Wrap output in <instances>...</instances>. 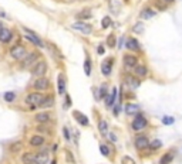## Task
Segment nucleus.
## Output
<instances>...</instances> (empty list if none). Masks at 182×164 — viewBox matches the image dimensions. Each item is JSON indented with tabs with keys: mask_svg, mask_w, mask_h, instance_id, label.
I'll use <instances>...</instances> for the list:
<instances>
[{
	"mask_svg": "<svg viewBox=\"0 0 182 164\" xmlns=\"http://www.w3.org/2000/svg\"><path fill=\"white\" fill-rule=\"evenodd\" d=\"M40 52L38 51H31L20 61V67L22 69H31L38 61H40Z\"/></svg>",
	"mask_w": 182,
	"mask_h": 164,
	"instance_id": "nucleus-1",
	"label": "nucleus"
},
{
	"mask_svg": "<svg viewBox=\"0 0 182 164\" xmlns=\"http://www.w3.org/2000/svg\"><path fill=\"white\" fill-rule=\"evenodd\" d=\"M44 93H41V92L38 91H33L30 92V93H27L26 98H24V103L26 105H30L31 108H38V105H40V102L43 101V98H44Z\"/></svg>",
	"mask_w": 182,
	"mask_h": 164,
	"instance_id": "nucleus-2",
	"label": "nucleus"
},
{
	"mask_svg": "<svg viewBox=\"0 0 182 164\" xmlns=\"http://www.w3.org/2000/svg\"><path fill=\"white\" fill-rule=\"evenodd\" d=\"M9 54H10V57L13 59H16V61H22V59L27 55V48H26V45H23V44L17 43V44H14V45L10 48Z\"/></svg>",
	"mask_w": 182,
	"mask_h": 164,
	"instance_id": "nucleus-3",
	"label": "nucleus"
},
{
	"mask_svg": "<svg viewBox=\"0 0 182 164\" xmlns=\"http://www.w3.org/2000/svg\"><path fill=\"white\" fill-rule=\"evenodd\" d=\"M147 128H148V120H147V117H145L141 112L137 113L135 117H134V120L131 122V129H132L134 132H142Z\"/></svg>",
	"mask_w": 182,
	"mask_h": 164,
	"instance_id": "nucleus-4",
	"label": "nucleus"
},
{
	"mask_svg": "<svg viewBox=\"0 0 182 164\" xmlns=\"http://www.w3.org/2000/svg\"><path fill=\"white\" fill-rule=\"evenodd\" d=\"M47 71H48L47 61L40 59V61H38L37 64L31 68V77H33V78H43V77H46Z\"/></svg>",
	"mask_w": 182,
	"mask_h": 164,
	"instance_id": "nucleus-5",
	"label": "nucleus"
},
{
	"mask_svg": "<svg viewBox=\"0 0 182 164\" xmlns=\"http://www.w3.org/2000/svg\"><path fill=\"white\" fill-rule=\"evenodd\" d=\"M123 64H124V69L127 72H131L138 65V57L134 54H125L123 57Z\"/></svg>",
	"mask_w": 182,
	"mask_h": 164,
	"instance_id": "nucleus-6",
	"label": "nucleus"
},
{
	"mask_svg": "<svg viewBox=\"0 0 182 164\" xmlns=\"http://www.w3.org/2000/svg\"><path fill=\"white\" fill-rule=\"evenodd\" d=\"M33 89L38 92H46L50 89V79L46 77L43 78H36L33 82Z\"/></svg>",
	"mask_w": 182,
	"mask_h": 164,
	"instance_id": "nucleus-7",
	"label": "nucleus"
},
{
	"mask_svg": "<svg viewBox=\"0 0 182 164\" xmlns=\"http://www.w3.org/2000/svg\"><path fill=\"white\" fill-rule=\"evenodd\" d=\"M124 82H125V85L130 89H137V88H140V85H141V79L138 77H135L134 74L131 72H127L125 75H124Z\"/></svg>",
	"mask_w": 182,
	"mask_h": 164,
	"instance_id": "nucleus-8",
	"label": "nucleus"
},
{
	"mask_svg": "<svg viewBox=\"0 0 182 164\" xmlns=\"http://www.w3.org/2000/svg\"><path fill=\"white\" fill-rule=\"evenodd\" d=\"M134 146H135V149L137 150H147V149H149V139H148V136H145V135H138V136H135V139H134Z\"/></svg>",
	"mask_w": 182,
	"mask_h": 164,
	"instance_id": "nucleus-9",
	"label": "nucleus"
},
{
	"mask_svg": "<svg viewBox=\"0 0 182 164\" xmlns=\"http://www.w3.org/2000/svg\"><path fill=\"white\" fill-rule=\"evenodd\" d=\"M24 31H26V36H24V38H26L27 41H30V43H33L34 45H37V47H40V48H43L44 47V44H43V41H41V38L37 36V34L34 33V31H31V30H29V29H26L24 27Z\"/></svg>",
	"mask_w": 182,
	"mask_h": 164,
	"instance_id": "nucleus-10",
	"label": "nucleus"
},
{
	"mask_svg": "<svg viewBox=\"0 0 182 164\" xmlns=\"http://www.w3.org/2000/svg\"><path fill=\"white\" fill-rule=\"evenodd\" d=\"M71 29L77 30V31H80V33H83V34H87V36L93 33V26H91V24H88V23H86V21H77V23H74V24L71 26Z\"/></svg>",
	"mask_w": 182,
	"mask_h": 164,
	"instance_id": "nucleus-11",
	"label": "nucleus"
},
{
	"mask_svg": "<svg viewBox=\"0 0 182 164\" xmlns=\"http://www.w3.org/2000/svg\"><path fill=\"white\" fill-rule=\"evenodd\" d=\"M125 48L127 50H130L131 52H138L141 51V45H140V41L134 37H130V38H127L125 40Z\"/></svg>",
	"mask_w": 182,
	"mask_h": 164,
	"instance_id": "nucleus-12",
	"label": "nucleus"
},
{
	"mask_svg": "<svg viewBox=\"0 0 182 164\" xmlns=\"http://www.w3.org/2000/svg\"><path fill=\"white\" fill-rule=\"evenodd\" d=\"M48 153L47 149H41L38 150L36 156H34V164H47L48 163Z\"/></svg>",
	"mask_w": 182,
	"mask_h": 164,
	"instance_id": "nucleus-13",
	"label": "nucleus"
},
{
	"mask_svg": "<svg viewBox=\"0 0 182 164\" xmlns=\"http://www.w3.org/2000/svg\"><path fill=\"white\" fill-rule=\"evenodd\" d=\"M13 38V33L9 27H3L0 30V43L2 44H9Z\"/></svg>",
	"mask_w": 182,
	"mask_h": 164,
	"instance_id": "nucleus-14",
	"label": "nucleus"
},
{
	"mask_svg": "<svg viewBox=\"0 0 182 164\" xmlns=\"http://www.w3.org/2000/svg\"><path fill=\"white\" fill-rule=\"evenodd\" d=\"M44 143H46V137L43 135H38V133L37 135H33L29 140V144L31 147H41Z\"/></svg>",
	"mask_w": 182,
	"mask_h": 164,
	"instance_id": "nucleus-15",
	"label": "nucleus"
},
{
	"mask_svg": "<svg viewBox=\"0 0 182 164\" xmlns=\"http://www.w3.org/2000/svg\"><path fill=\"white\" fill-rule=\"evenodd\" d=\"M112 64H114L112 58H108V59H104V61H103V64H101V72H103L104 77H110V75H111Z\"/></svg>",
	"mask_w": 182,
	"mask_h": 164,
	"instance_id": "nucleus-16",
	"label": "nucleus"
},
{
	"mask_svg": "<svg viewBox=\"0 0 182 164\" xmlns=\"http://www.w3.org/2000/svg\"><path fill=\"white\" fill-rule=\"evenodd\" d=\"M54 102H56L54 96H53V95H46L44 98H43V101L40 102L38 108H40V109H50V108L54 106Z\"/></svg>",
	"mask_w": 182,
	"mask_h": 164,
	"instance_id": "nucleus-17",
	"label": "nucleus"
},
{
	"mask_svg": "<svg viewBox=\"0 0 182 164\" xmlns=\"http://www.w3.org/2000/svg\"><path fill=\"white\" fill-rule=\"evenodd\" d=\"M57 91L59 95H66V78L63 74H59L57 77Z\"/></svg>",
	"mask_w": 182,
	"mask_h": 164,
	"instance_id": "nucleus-18",
	"label": "nucleus"
},
{
	"mask_svg": "<svg viewBox=\"0 0 182 164\" xmlns=\"http://www.w3.org/2000/svg\"><path fill=\"white\" fill-rule=\"evenodd\" d=\"M137 113H140V105L137 103H127L125 105V115L127 116H135Z\"/></svg>",
	"mask_w": 182,
	"mask_h": 164,
	"instance_id": "nucleus-19",
	"label": "nucleus"
},
{
	"mask_svg": "<svg viewBox=\"0 0 182 164\" xmlns=\"http://www.w3.org/2000/svg\"><path fill=\"white\" fill-rule=\"evenodd\" d=\"M132 74H134L135 77L140 78V79H141V78H145L147 75H148V67L147 65H137L134 68V71H132Z\"/></svg>",
	"mask_w": 182,
	"mask_h": 164,
	"instance_id": "nucleus-20",
	"label": "nucleus"
},
{
	"mask_svg": "<svg viewBox=\"0 0 182 164\" xmlns=\"http://www.w3.org/2000/svg\"><path fill=\"white\" fill-rule=\"evenodd\" d=\"M50 119H51V115L48 112H38L36 116H34V120L37 122L38 124L41 123H47V122H50Z\"/></svg>",
	"mask_w": 182,
	"mask_h": 164,
	"instance_id": "nucleus-21",
	"label": "nucleus"
},
{
	"mask_svg": "<svg viewBox=\"0 0 182 164\" xmlns=\"http://www.w3.org/2000/svg\"><path fill=\"white\" fill-rule=\"evenodd\" d=\"M117 92H118V89L114 86V88L111 89V92L108 93V96L105 98V105H107V108H111V106H114L115 98H117Z\"/></svg>",
	"mask_w": 182,
	"mask_h": 164,
	"instance_id": "nucleus-22",
	"label": "nucleus"
},
{
	"mask_svg": "<svg viewBox=\"0 0 182 164\" xmlns=\"http://www.w3.org/2000/svg\"><path fill=\"white\" fill-rule=\"evenodd\" d=\"M73 115H74L75 120L80 123V126H84V128H86V126H88L90 122H88V117H87L86 115H83V113L78 112V110H74V113H73Z\"/></svg>",
	"mask_w": 182,
	"mask_h": 164,
	"instance_id": "nucleus-23",
	"label": "nucleus"
},
{
	"mask_svg": "<svg viewBox=\"0 0 182 164\" xmlns=\"http://www.w3.org/2000/svg\"><path fill=\"white\" fill-rule=\"evenodd\" d=\"M155 10H152L151 7H145L141 10V13H140V17L142 18V20H149V18H152L154 16H155Z\"/></svg>",
	"mask_w": 182,
	"mask_h": 164,
	"instance_id": "nucleus-24",
	"label": "nucleus"
},
{
	"mask_svg": "<svg viewBox=\"0 0 182 164\" xmlns=\"http://www.w3.org/2000/svg\"><path fill=\"white\" fill-rule=\"evenodd\" d=\"M107 96H108V85L107 84H103L100 86V89L97 91L95 99H103V98H107Z\"/></svg>",
	"mask_w": 182,
	"mask_h": 164,
	"instance_id": "nucleus-25",
	"label": "nucleus"
},
{
	"mask_svg": "<svg viewBox=\"0 0 182 164\" xmlns=\"http://www.w3.org/2000/svg\"><path fill=\"white\" fill-rule=\"evenodd\" d=\"M34 156H36V153H31V151H26V153L22 156L23 164H34Z\"/></svg>",
	"mask_w": 182,
	"mask_h": 164,
	"instance_id": "nucleus-26",
	"label": "nucleus"
},
{
	"mask_svg": "<svg viewBox=\"0 0 182 164\" xmlns=\"http://www.w3.org/2000/svg\"><path fill=\"white\" fill-rule=\"evenodd\" d=\"M98 132H100L103 136H107L108 135V122L104 120V119H101L98 122Z\"/></svg>",
	"mask_w": 182,
	"mask_h": 164,
	"instance_id": "nucleus-27",
	"label": "nucleus"
},
{
	"mask_svg": "<svg viewBox=\"0 0 182 164\" xmlns=\"http://www.w3.org/2000/svg\"><path fill=\"white\" fill-rule=\"evenodd\" d=\"M9 150H10V153L16 154V153H20L23 150V143L22 142H14V143H11L10 147H9Z\"/></svg>",
	"mask_w": 182,
	"mask_h": 164,
	"instance_id": "nucleus-28",
	"label": "nucleus"
},
{
	"mask_svg": "<svg viewBox=\"0 0 182 164\" xmlns=\"http://www.w3.org/2000/svg\"><path fill=\"white\" fill-rule=\"evenodd\" d=\"M172 160H174V153H172V151H168V153H165L161 157L160 164H169Z\"/></svg>",
	"mask_w": 182,
	"mask_h": 164,
	"instance_id": "nucleus-29",
	"label": "nucleus"
},
{
	"mask_svg": "<svg viewBox=\"0 0 182 164\" xmlns=\"http://www.w3.org/2000/svg\"><path fill=\"white\" fill-rule=\"evenodd\" d=\"M107 45H108V48H114L117 45V38H115L114 34H110L107 37Z\"/></svg>",
	"mask_w": 182,
	"mask_h": 164,
	"instance_id": "nucleus-30",
	"label": "nucleus"
},
{
	"mask_svg": "<svg viewBox=\"0 0 182 164\" xmlns=\"http://www.w3.org/2000/svg\"><path fill=\"white\" fill-rule=\"evenodd\" d=\"M111 24H112V20L110 16H105V17L101 20V27H103V29H108V27H111Z\"/></svg>",
	"mask_w": 182,
	"mask_h": 164,
	"instance_id": "nucleus-31",
	"label": "nucleus"
},
{
	"mask_svg": "<svg viewBox=\"0 0 182 164\" xmlns=\"http://www.w3.org/2000/svg\"><path fill=\"white\" fill-rule=\"evenodd\" d=\"M84 72L87 77L91 75V59L90 58H86V61H84Z\"/></svg>",
	"mask_w": 182,
	"mask_h": 164,
	"instance_id": "nucleus-32",
	"label": "nucleus"
},
{
	"mask_svg": "<svg viewBox=\"0 0 182 164\" xmlns=\"http://www.w3.org/2000/svg\"><path fill=\"white\" fill-rule=\"evenodd\" d=\"M161 146H162V143H161V140H158V139H155L152 143H149V149L152 150V151H156L158 149H161Z\"/></svg>",
	"mask_w": 182,
	"mask_h": 164,
	"instance_id": "nucleus-33",
	"label": "nucleus"
},
{
	"mask_svg": "<svg viewBox=\"0 0 182 164\" xmlns=\"http://www.w3.org/2000/svg\"><path fill=\"white\" fill-rule=\"evenodd\" d=\"M3 99L6 101V102H13V101L16 99V93L14 92H6V93L3 95Z\"/></svg>",
	"mask_w": 182,
	"mask_h": 164,
	"instance_id": "nucleus-34",
	"label": "nucleus"
},
{
	"mask_svg": "<svg viewBox=\"0 0 182 164\" xmlns=\"http://www.w3.org/2000/svg\"><path fill=\"white\" fill-rule=\"evenodd\" d=\"M100 150H101V154H103V156H110V153H111V151H110V147H108V144H104V143H103V144H100Z\"/></svg>",
	"mask_w": 182,
	"mask_h": 164,
	"instance_id": "nucleus-35",
	"label": "nucleus"
},
{
	"mask_svg": "<svg viewBox=\"0 0 182 164\" xmlns=\"http://www.w3.org/2000/svg\"><path fill=\"white\" fill-rule=\"evenodd\" d=\"M66 160L70 164H75V157L73 156V153H71L70 150H66Z\"/></svg>",
	"mask_w": 182,
	"mask_h": 164,
	"instance_id": "nucleus-36",
	"label": "nucleus"
},
{
	"mask_svg": "<svg viewBox=\"0 0 182 164\" xmlns=\"http://www.w3.org/2000/svg\"><path fill=\"white\" fill-rule=\"evenodd\" d=\"M132 31L137 34H141L142 31H144V24H142V23H137V24L132 27Z\"/></svg>",
	"mask_w": 182,
	"mask_h": 164,
	"instance_id": "nucleus-37",
	"label": "nucleus"
},
{
	"mask_svg": "<svg viewBox=\"0 0 182 164\" xmlns=\"http://www.w3.org/2000/svg\"><path fill=\"white\" fill-rule=\"evenodd\" d=\"M121 164H135L134 158L130 156H124L123 158H121Z\"/></svg>",
	"mask_w": 182,
	"mask_h": 164,
	"instance_id": "nucleus-38",
	"label": "nucleus"
},
{
	"mask_svg": "<svg viewBox=\"0 0 182 164\" xmlns=\"http://www.w3.org/2000/svg\"><path fill=\"white\" fill-rule=\"evenodd\" d=\"M175 119L172 116H164L162 117V123L164 124H174Z\"/></svg>",
	"mask_w": 182,
	"mask_h": 164,
	"instance_id": "nucleus-39",
	"label": "nucleus"
},
{
	"mask_svg": "<svg viewBox=\"0 0 182 164\" xmlns=\"http://www.w3.org/2000/svg\"><path fill=\"white\" fill-rule=\"evenodd\" d=\"M77 17L78 18H84V20H86V18H91L93 17V14H91L90 11H81L80 14H77Z\"/></svg>",
	"mask_w": 182,
	"mask_h": 164,
	"instance_id": "nucleus-40",
	"label": "nucleus"
},
{
	"mask_svg": "<svg viewBox=\"0 0 182 164\" xmlns=\"http://www.w3.org/2000/svg\"><path fill=\"white\" fill-rule=\"evenodd\" d=\"M162 3H165L164 0H155L156 7L160 9V10H165V9H167V4H162Z\"/></svg>",
	"mask_w": 182,
	"mask_h": 164,
	"instance_id": "nucleus-41",
	"label": "nucleus"
},
{
	"mask_svg": "<svg viewBox=\"0 0 182 164\" xmlns=\"http://www.w3.org/2000/svg\"><path fill=\"white\" fill-rule=\"evenodd\" d=\"M63 135H64V139H66L67 142H70L71 136H70V130H68V128H63Z\"/></svg>",
	"mask_w": 182,
	"mask_h": 164,
	"instance_id": "nucleus-42",
	"label": "nucleus"
},
{
	"mask_svg": "<svg viewBox=\"0 0 182 164\" xmlns=\"http://www.w3.org/2000/svg\"><path fill=\"white\" fill-rule=\"evenodd\" d=\"M112 112H114V116H118L119 112H121V102H118L114 106V110H112Z\"/></svg>",
	"mask_w": 182,
	"mask_h": 164,
	"instance_id": "nucleus-43",
	"label": "nucleus"
},
{
	"mask_svg": "<svg viewBox=\"0 0 182 164\" xmlns=\"http://www.w3.org/2000/svg\"><path fill=\"white\" fill-rule=\"evenodd\" d=\"M64 96H66V103H64V108L68 109V108L71 106V98H70V95H67V93H66Z\"/></svg>",
	"mask_w": 182,
	"mask_h": 164,
	"instance_id": "nucleus-44",
	"label": "nucleus"
},
{
	"mask_svg": "<svg viewBox=\"0 0 182 164\" xmlns=\"http://www.w3.org/2000/svg\"><path fill=\"white\" fill-rule=\"evenodd\" d=\"M108 139H110V142H112V143H115L117 142V136L114 135V133H111V132H108Z\"/></svg>",
	"mask_w": 182,
	"mask_h": 164,
	"instance_id": "nucleus-45",
	"label": "nucleus"
},
{
	"mask_svg": "<svg viewBox=\"0 0 182 164\" xmlns=\"http://www.w3.org/2000/svg\"><path fill=\"white\" fill-rule=\"evenodd\" d=\"M123 44H124V37H119V40L117 41V45H118V48L123 47Z\"/></svg>",
	"mask_w": 182,
	"mask_h": 164,
	"instance_id": "nucleus-46",
	"label": "nucleus"
},
{
	"mask_svg": "<svg viewBox=\"0 0 182 164\" xmlns=\"http://www.w3.org/2000/svg\"><path fill=\"white\" fill-rule=\"evenodd\" d=\"M104 51H105V50H104V47H103V45H100V47H98V54H100V55H103V54H104Z\"/></svg>",
	"mask_w": 182,
	"mask_h": 164,
	"instance_id": "nucleus-47",
	"label": "nucleus"
},
{
	"mask_svg": "<svg viewBox=\"0 0 182 164\" xmlns=\"http://www.w3.org/2000/svg\"><path fill=\"white\" fill-rule=\"evenodd\" d=\"M0 17H6V13H4V11H0Z\"/></svg>",
	"mask_w": 182,
	"mask_h": 164,
	"instance_id": "nucleus-48",
	"label": "nucleus"
},
{
	"mask_svg": "<svg viewBox=\"0 0 182 164\" xmlns=\"http://www.w3.org/2000/svg\"><path fill=\"white\" fill-rule=\"evenodd\" d=\"M53 151H57V144H53Z\"/></svg>",
	"mask_w": 182,
	"mask_h": 164,
	"instance_id": "nucleus-49",
	"label": "nucleus"
},
{
	"mask_svg": "<svg viewBox=\"0 0 182 164\" xmlns=\"http://www.w3.org/2000/svg\"><path fill=\"white\" fill-rule=\"evenodd\" d=\"M164 2H165V3H168V4H169V3H172L174 0H164Z\"/></svg>",
	"mask_w": 182,
	"mask_h": 164,
	"instance_id": "nucleus-50",
	"label": "nucleus"
},
{
	"mask_svg": "<svg viewBox=\"0 0 182 164\" xmlns=\"http://www.w3.org/2000/svg\"><path fill=\"white\" fill-rule=\"evenodd\" d=\"M51 164H57V160L54 158V160H51Z\"/></svg>",
	"mask_w": 182,
	"mask_h": 164,
	"instance_id": "nucleus-51",
	"label": "nucleus"
},
{
	"mask_svg": "<svg viewBox=\"0 0 182 164\" xmlns=\"http://www.w3.org/2000/svg\"><path fill=\"white\" fill-rule=\"evenodd\" d=\"M3 27H4V26H3V24H2V21H0V30L3 29Z\"/></svg>",
	"mask_w": 182,
	"mask_h": 164,
	"instance_id": "nucleus-52",
	"label": "nucleus"
}]
</instances>
